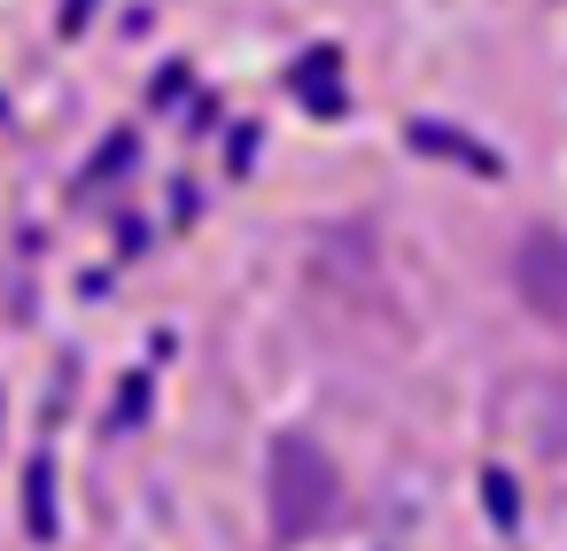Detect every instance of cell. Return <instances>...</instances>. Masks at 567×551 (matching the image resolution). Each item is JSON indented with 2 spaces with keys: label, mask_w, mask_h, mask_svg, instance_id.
Returning <instances> with one entry per match:
<instances>
[{
  "label": "cell",
  "mask_w": 567,
  "mask_h": 551,
  "mask_svg": "<svg viewBox=\"0 0 567 551\" xmlns=\"http://www.w3.org/2000/svg\"><path fill=\"white\" fill-rule=\"evenodd\" d=\"M497 412H505V427H513L528 450L567 458V373H528V381L497 388Z\"/></svg>",
  "instance_id": "obj_2"
},
{
  "label": "cell",
  "mask_w": 567,
  "mask_h": 551,
  "mask_svg": "<svg viewBox=\"0 0 567 551\" xmlns=\"http://www.w3.org/2000/svg\"><path fill=\"white\" fill-rule=\"evenodd\" d=\"M133 148H141V141H133V133H117V141H110V148L94 156V171H86V179H117V171L133 164Z\"/></svg>",
  "instance_id": "obj_7"
},
{
  "label": "cell",
  "mask_w": 567,
  "mask_h": 551,
  "mask_svg": "<svg viewBox=\"0 0 567 551\" xmlns=\"http://www.w3.org/2000/svg\"><path fill=\"white\" fill-rule=\"evenodd\" d=\"M86 17H94V0H63V17H55V24H63V32H79Z\"/></svg>",
  "instance_id": "obj_9"
},
{
  "label": "cell",
  "mask_w": 567,
  "mask_h": 551,
  "mask_svg": "<svg viewBox=\"0 0 567 551\" xmlns=\"http://www.w3.org/2000/svg\"><path fill=\"white\" fill-rule=\"evenodd\" d=\"M482 505H489V528H497V536H513V528H520V489H513V474H505V466H489V474H482Z\"/></svg>",
  "instance_id": "obj_6"
},
{
  "label": "cell",
  "mask_w": 567,
  "mask_h": 551,
  "mask_svg": "<svg viewBox=\"0 0 567 551\" xmlns=\"http://www.w3.org/2000/svg\"><path fill=\"white\" fill-rule=\"evenodd\" d=\"M117 412H125V427H133V419L148 412V388H141V381H125V396H117Z\"/></svg>",
  "instance_id": "obj_8"
},
{
  "label": "cell",
  "mask_w": 567,
  "mask_h": 551,
  "mask_svg": "<svg viewBox=\"0 0 567 551\" xmlns=\"http://www.w3.org/2000/svg\"><path fill=\"white\" fill-rule=\"evenodd\" d=\"M342 481H334V458L311 443V435H280L272 458H265V512H272V536L280 543H303L327 528Z\"/></svg>",
  "instance_id": "obj_1"
},
{
  "label": "cell",
  "mask_w": 567,
  "mask_h": 551,
  "mask_svg": "<svg viewBox=\"0 0 567 551\" xmlns=\"http://www.w3.org/2000/svg\"><path fill=\"white\" fill-rule=\"evenodd\" d=\"M412 141H420V148H435V156H458V164H474L482 179H497V156H489V148H474L466 133H443V125H420Z\"/></svg>",
  "instance_id": "obj_5"
},
{
  "label": "cell",
  "mask_w": 567,
  "mask_h": 551,
  "mask_svg": "<svg viewBox=\"0 0 567 551\" xmlns=\"http://www.w3.org/2000/svg\"><path fill=\"white\" fill-rule=\"evenodd\" d=\"M24 505H32V536L55 543V466H48V458H32V474H24Z\"/></svg>",
  "instance_id": "obj_4"
},
{
  "label": "cell",
  "mask_w": 567,
  "mask_h": 551,
  "mask_svg": "<svg viewBox=\"0 0 567 551\" xmlns=\"http://www.w3.org/2000/svg\"><path fill=\"white\" fill-rule=\"evenodd\" d=\"M513 295L536 319H567V241L551 226H528L520 233V249H513Z\"/></svg>",
  "instance_id": "obj_3"
}]
</instances>
